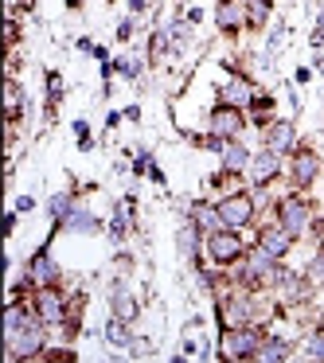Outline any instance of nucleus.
<instances>
[{
  "label": "nucleus",
  "instance_id": "20e7f679",
  "mask_svg": "<svg viewBox=\"0 0 324 363\" xmlns=\"http://www.w3.org/2000/svg\"><path fill=\"white\" fill-rule=\"evenodd\" d=\"M219 219L227 223V227H242V223L254 219V199L250 196H227L219 203Z\"/></svg>",
  "mask_w": 324,
  "mask_h": 363
},
{
  "label": "nucleus",
  "instance_id": "bb28decb",
  "mask_svg": "<svg viewBox=\"0 0 324 363\" xmlns=\"http://www.w3.org/2000/svg\"><path fill=\"white\" fill-rule=\"evenodd\" d=\"M308 355H313V359H324V332H316V336H313V344H308Z\"/></svg>",
  "mask_w": 324,
  "mask_h": 363
},
{
  "label": "nucleus",
  "instance_id": "39448f33",
  "mask_svg": "<svg viewBox=\"0 0 324 363\" xmlns=\"http://www.w3.org/2000/svg\"><path fill=\"white\" fill-rule=\"evenodd\" d=\"M277 215H281V227L289 230V235H301V230L308 227V207L301 203V199H285V203L277 207Z\"/></svg>",
  "mask_w": 324,
  "mask_h": 363
},
{
  "label": "nucleus",
  "instance_id": "c756f323",
  "mask_svg": "<svg viewBox=\"0 0 324 363\" xmlns=\"http://www.w3.org/2000/svg\"><path fill=\"white\" fill-rule=\"evenodd\" d=\"M313 277H324V254H320V258L313 262Z\"/></svg>",
  "mask_w": 324,
  "mask_h": 363
},
{
  "label": "nucleus",
  "instance_id": "412c9836",
  "mask_svg": "<svg viewBox=\"0 0 324 363\" xmlns=\"http://www.w3.org/2000/svg\"><path fill=\"white\" fill-rule=\"evenodd\" d=\"M227 320L230 324H246V320H250V305H246V301H230V305H227Z\"/></svg>",
  "mask_w": 324,
  "mask_h": 363
},
{
  "label": "nucleus",
  "instance_id": "f257e3e1",
  "mask_svg": "<svg viewBox=\"0 0 324 363\" xmlns=\"http://www.w3.org/2000/svg\"><path fill=\"white\" fill-rule=\"evenodd\" d=\"M258 347H262V340L254 328H227L223 332V352H227L230 359H254Z\"/></svg>",
  "mask_w": 324,
  "mask_h": 363
},
{
  "label": "nucleus",
  "instance_id": "6ab92c4d",
  "mask_svg": "<svg viewBox=\"0 0 324 363\" xmlns=\"http://www.w3.org/2000/svg\"><path fill=\"white\" fill-rule=\"evenodd\" d=\"M254 359H266V363L285 359V344H281V340H266V344L258 347V355H254Z\"/></svg>",
  "mask_w": 324,
  "mask_h": 363
},
{
  "label": "nucleus",
  "instance_id": "1a4fd4ad",
  "mask_svg": "<svg viewBox=\"0 0 324 363\" xmlns=\"http://www.w3.org/2000/svg\"><path fill=\"white\" fill-rule=\"evenodd\" d=\"M35 308H40L43 320H59V316H63V297H59L55 289H48V285H43V289L35 293Z\"/></svg>",
  "mask_w": 324,
  "mask_h": 363
},
{
  "label": "nucleus",
  "instance_id": "aec40b11",
  "mask_svg": "<svg viewBox=\"0 0 324 363\" xmlns=\"http://www.w3.org/2000/svg\"><path fill=\"white\" fill-rule=\"evenodd\" d=\"M191 211H196V219H199V227H207V230H215V227H219V207H203V203H199V207H191Z\"/></svg>",
  "mask_w": 324,
  "mask_h": 363
},
{
  "label": "nucleus",
  "instance_id": "f3484780",
  "mask_svg": "<svg viewBox=\"0 0 324 363\" xmlns=\"http://www.w3.org/2000/svg\"><path fill=\"white\" fill-rule=\"evenodd\" d=\"M223 98H227V102H230V106H242V102H254V94H250V86H246V82H242V79H235V82H230V86H227V90H223Z\"/></svg>",
  "mask_w": 324,
  "mask_h": 363
},
{
  "label": "nucleus",
  "instance_id": "423d86ee",
  "mask_svg": "<svg viewBox=\"0 0 324 363\" xmlns=\"http://www.w3.org/2000/svg\"><path fill=\"white\" fill-rule=\"evenodd\" d=\"M238 129H242V113H238L235 106H223V110L211 113V133L215 137H235Z\"/></svg>",
  "mask_w": 324,
  "mask_h": 363
},
{
  "label": "nucleus",
  "instance_id": "a211bd4d",
  "mask_svg": "<svg viewBox=\"0 0 324 363\" xmlns=\"http://www.w3.org/2000/svg\"><path fill=\"white\" fill-rule=\"evenodd\" d=\"M289 145H293V129L285 125V121L269 129V149H289Z\"/></svg>",
  "mask_w": 324,
  "mask_h": 363
},
{
  "label": "nucleus",
  "instance_id": "c85d7f7f",
  "mask_svg": "<svg viewBox=\"0 0 324 363\" xmlns=\"http://www.w3.org/2000/svg\"><path fill=\"white\" fill-rule=\"evenodd\" d=\"M129 35H133V24H129V20H125V24L118 28V40H129Z\"/></svg>",
  "mask_w": 324,
  "mask_h": 363
},
{
  "label": "nucleus",
  "instance_id": "9b49d317",
  "mask_svg": "<svg viewBox=\"0 0 324 363\" xmlns=\"http://www.w3.org/2000/svg\"><path fill=\"white\" fill-rule=\"evenodd\" d=\"M293 180H297V188H308V184L316 180V157L313 152H297V160H293Z\"/></svg>",
  "mask_w": 324,
  "mask_h": 363
},
{
  "label": "nucleus",
  "instance_id": "393cba45",
  "mask_svg": "<svg viewBox=\"0 0 324 363\" xmlns=\"http://www.w3.org/2000/svg\"><path fill=\"white\" fill-rule=\"evenodd\" d=\"M51 215L63 223L67 215H71V196H55V199H51Z\"/></svg>",
  "mask_w": 324,
  "mask_h": 363
},
{
  "label": "nucleus",
  "instance_id": "f03ea898",
  "mask_svg": "<svg viewBox=\"0 0 324 363\" xmlns=\"http://www.w3.org/2000/svg\"><path fill=\"white\" fill-rule=\"evenodd\" d=\"M207 254H211V262L227 266V262H235L238 254H242V238L230 235V230H211V238H207Z\"/></svg>",
  "mask_w": 324,
  "mask_h": 363
},
{
  "label": "nucleus",
  "instance_id": "5701e85b",
  "mask_svg": "<svg viewBox=\"0 0 324 363\" xmlns=\"http://www.w3.org/2000/svg\"><path fill=\"white\" fill-rule=\"evenodd\" d=\"M266 16H269V4H266V0H254V4H250V12H246V20H250L254 28H262V24H266Z\"/></svg>",
  "mask_w": 324,
  "mask_h": 363
},
{
  "label": "nucleus",
  "instance_id": "7c9ffc66",
  "mask_svg": "<svg viewBox=\"0 0 324 363\" xmlns=\"http://www.w3.org/2000/svg\"><path fill=\"white\" fill-rule=\"evenodd\" d=\"M67 4H71V9H79V4H82V0H67Z\"/></svg>",
  "mask_w": 324,
  "mask_h": 363
},
{
  "label": "nucleus",
  "instance_id": "9d476101",
  "mask_svg": "<svg viewBox=\"0 0 324 363\" xmlns=\"http://www.w3.org/2000/svg\"><path fill=\"white\" fill-rule=\"evenodd\" d=\"M28 277H32V281H40V285H51V281H59V266L48 258V254H35L32 266H28Z\"/></svg>",
  "mask_w": 324,
  "mask_h": 363
},
{
  "label": "nucleus",
  "instance_id": "4be33fe9",
  "mask_svg": "<svg viewBox=\"0 0 324 363\" xmlns=\"http://www.w3.org/2000/svg\"><path fill=\"white\" fill-rule=\"evenodd\" d=\"M4 102H9V121H16L20 118V86H16V82L4 86Z\"/></svg>",
  "mask_w": 324,
  "mask_h": 363
},
{
  "label": "nucleus",
  "instance_id": "7ed1b4c3",
  "mask_svg": "<svg viewBox=\"0 0 324 363\" xmlns=\"http://www.w3.org/2000/svg\"><path fill=\"white\" fill-rule=\"evenodd\" d=\"M40 344H43V332H40V324L28 316L24 324H20L16 332L9 336V355H28V352H40Z\"/></svg>",
  "mask_w": 324,
  "mask_h": 363
},
{
  "label": "nucleus",
  "instance_id": "4468645a",
  "mask_svg": "<svg viewBox=\"0 0 324 363\" xmlns=\"http://www.w3.org/2000/svg\"><path fill=\"white\" fill-rule=\"evenodd\" d=\"M63 227L67 230H79V235H94L102 223H98L94 215H86V211H74V215H67V219H63Z\"/></svg>",
  "mask_w": 324,
  "mask_h": 363
},
{
  "label": "nucleus",
  "instance_id": "f8f14e48",
  "mask_svg": "<svg viewBox=\"0 0 324 363\" xmlns=\"http://www.w3.org/2000/svg\"><path fill=\"white\" fill-rule=\"evenodd\" d=\"M269 269H274V258H269V254L258 246V254H250V266H246L242 281H246V285H254V277H266Z\"/></svg>",
  "mask_w": 324,
  "mask_h": 363
},
{
  "label": "nucleus",
  "instance_id": "ddd939ff",
  "mask_svg": "<svg viewBox=\"0 0 324 363\" xmlns=\"http://www.w3.org/2000/svg\"><path fill=\"white\" fill-rule=\"evenodd\" d=\"M246 164H250V152H246L242 145H227V149H223V168H227V172H242Z\"/></svg>",
  "mask_w": 324,
  "mask_h": 363
},
{
  "label": "nucleus",
  "instance_id": "dca6fc26",
  "mask_svg": "<svg viewBox=\"0 0 324 363\" xmlns=\"http://www.w3.org/2000/svg\"><path fill=\"white\" fill-rule=\"evenodd\" d=\"M215 20H219V28H223V32H238V20H242V16H238V9L230 4V0H223V4H219V12H215Z\"/></svg>",
  "mask_w": 324,
  "mask_h": 363
},
{
  "label": "nucleus",
  "instance_id": "cd10ccee",
  "mask_svg": "<svg viewBox=\"0 0 324 363\" xmlns=\"http://www.w3.org/2000/svg\"><path fill=\"white\" fill-rule=\"evenodd\" d=\"M118 71H121V74H137V63H133V59H121Z\"/></svg>",
  "mask_w": 324,
  "mask_h": 363
},
{
  "label": "nucleus",
  "instance_id": "6e6552de",
  "mask_svg": "<svg viewBox=\"0 0 324 363\" xmlns=\"http://www.w3.org/2000/svg\"><path fill=\"white\" fill-rule=\"evenodd\" d=\"M289 238L293 235L285 227H266V230H262V238H258V246L269 254V258H281V254L289 250Z\"/></svg>",
  "mask_w": 324,
  "mask_h": 363
},
{
  "label": "nucleus",
  "instance_id": "b1692460",
  "mask_svg": "<svg viewBox=\"0 0 324 363\" xmlns=\"http://www.w3.org/2000/svg\"><path fill=\"white\" fill-rule=\"evenodd\" d=\"M113 308H118V316H125V320H129V316H133L137 313V305H133V297H125V293H113Z\"/></svg>",
  "mask_w": 324,
  "mask_h": 363
},
{
  "label": "nucleus",
  "instance_id": "0eeeda50",
  "mask_svg": "<svg viewBox=\"0 0 324 363\" xmlns=\"http://www.w3.org/2000/svg\"><path fill=\"white\" fill-rule=\"evenodd\" d=\"M277 172H281V157H277V152H262V157L250 160V180L258 184V188H262V184H269Z\"/></svg>",
  "mask_w": 324,
  "mask_h": 363
},
{
  "label": "nucleus",
  "instance_id": "a878e982",
  "mask_svg": "<svg viewBox=\"0 0 324 363\" xmlns=\"http://www.w3.org/2000/svg\"><path fill=\"white\" fill-rule=\"evenodd\" d=\"M180 250L184 254H196V230H180Z\"/></svg>",
  "mask_w": 324,
  "mask_h": 363
},
{
  "label": "nucleus",
  "instance_id": "2eb2a0df",
  "mask_svg": "<svg viewBox=\"0 0 324 363\" xmlns=\"http://www.w3.org/2000/svg\"><path fill=\"white\" fill-rule=\"evenodd\" d=\"M106 340H110L113 347H129L133 340H129V328H125V316H113L110 324H106Z\"/></svg>",
  "mask_w": 324,
  "mask_h": 363
}]
</instances>
